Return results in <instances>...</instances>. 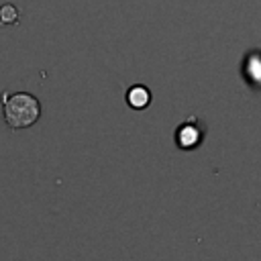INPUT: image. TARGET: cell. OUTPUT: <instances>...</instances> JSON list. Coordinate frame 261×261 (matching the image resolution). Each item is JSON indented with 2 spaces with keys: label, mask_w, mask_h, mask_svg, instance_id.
<instances>
[{
  "label": "cell",
  "mask_w": 261,
  "mask_h": 261,
  "mask_svg": "<svg viewBox=\"0 0 261 261\" xmlns=\"http://www.w3.org/2000/svg\"><path fill=\"white\" fill-rule=\"evenodd\" d=\"M0 104H2L4 124L12 133L24 130L37 124L43 112L41 100L31 92H2Z\"/></svg>",
  "instance_id": "cell-1"
},
{
  "label": "cell",
  "mask_w": 261,
  "mask_h": 261,
  "mask_svg": "<svg viewBox=\"0 0 261 261\" xmlns=\"http://www.w3.org/2000/svg\"><path fill=\"white\" fill-rule=\"evenodd\" d=\"M202 139V130L198 128V120L196 118H188L184 120L179 126H177V133H175V141L181 149H194L198 147Z\"/></svg>",
  "instance_id": "cell-2"
},
{
  "label": "cell",
  "mask_w": 261,
  "mask_h": 261,
  "mask_svg": "<svg viewBox=\"0 0 261 261\" xmlns=\"http://www.w3.org/2000/svg\"><path fill=\"white\" fill-rule=\"evenodd\" d=\"M126 104H128L130 108H135V110L147 108V106L151 104V90H149L147 86H141V84L130 86V88L126 90Z\"/></svg>",
  "instance_id": "cell-3"
},
{
  "label": "cell",
  "mask_w": 261,
  "mask_h": 261,
  "mask_svg": "<svg viewBox=\"0 0 261 261\" xmlns=\"http://www.w3.org/2000/svg\"><path fill=\"white\" fill-rule=\"evenodd\" d=\"M18 22V10L14 4H2L0 6V24H16Z\"/></svg>",
  "instance_id": "cell-4"
}]
</instances>
